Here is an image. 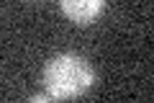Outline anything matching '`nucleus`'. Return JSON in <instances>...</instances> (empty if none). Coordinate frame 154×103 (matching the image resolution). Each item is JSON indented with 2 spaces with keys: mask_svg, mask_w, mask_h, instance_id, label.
<instances>
[{
  "mask_svg": "<svg viewBox=\"0 0 154 103\" xmlns=\"http://www.w3.org/2000/svg\"><path fill=\"white\" fill-rule=\"evenodd\" d=\"M62 16L75 26H90L105 11V0H59Z\"/></svg>",
  "mask_w": 154,
  "mask_h": 103,
  "instance_id": "obj_2",
  "label": "nucleus"
},
{
  "mask_svg": "<svg viewBox=\"0 0 154 103\" xmlns=\"http://www.w3.org/2000/svg\"><path fill=\"white\" fill-rule=\"evenodd\" d=\"M31 101H49V93H33Z\"/></svg>",
  "mask_w": 154,
  "mask_h": 103,
  "instance_id": "obj_3",
  "label": "nucleus"
},
{
  "mask_svg": "<svg viewBox=\"0 0 154 103\" xmlns=\"http://www.w3.org/2000/svg\"><path fill=\"white\" fill-rule=\"evenodd\" d=\"M95 80V72L90 62L77 52H59L49 57L41 70V82H44L49 98H77L90 90Z\"/></svg>",
  "mask_w": 154,
  "mask_h": 103,
  "instance_id": "obj_1",
  "label": "nucleus"
}]
</instances>
